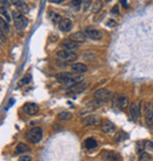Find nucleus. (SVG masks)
Wrapping results in <instances>:
<instances>
[{
    "label": "nucleus",
    "mask_w": 153,
    "mask_h": 161,
    "mask_svg": "<svg viewBox=\"0 0 153 161\" xmlns=\"http://www.w3.org/2000/svg\"><path fill=\"white\" fill-rule=\"evenodd\" d=\"M57 80L60 82V84H64L67 87L72 86V85H76L78 82H81L83 81V75L81 74H76V73H68V72H64V73H59V74L55 75Z\"/></svg>",
    "instance_id": "1"
},
{
    "label": "nucleus",
    "mask_w": 153,
    "mask_h": 161,
    "mask_svg": "<svg viewBox=\"0 0 153 161\" xmlns=\"http://www.w3.org/2000/svg\"><path fill=\"white\" fill-rule=\"evenodd\" d=\"M26 139L31 141L32 143H38L43 139V129L40 127H34L31 128L26 133Z\"/></svg>",
    "instance_id": "2"
},
{
    "label": "nucleus",
    "mask_w": 153,
    "mask_h": 161,
    "mask_svg": "<svg viewBox=\"0 0 153 161\" xmlns=\"http://www.w3.org/2000/svg\"><path fill=\"white\" fill-rule=\"evenodd\" d=\"M57 58L58 60L66 63V64H72L76 60V54L74 52H70V51H65V50H61L57 53Z\"/></svg>",
    "instance_id": "3"
},
{
    "label": "nucleus",
    "mask_w": 153,
    "mask_h": 161,
    "mask_svg": "<svg viewBox=\"0 0 153 161\" xmlns=\"http://www.w3.org/2000/svg\"><path fill=\"white\" fill-rule=\"evenodd\" d=\"M13 19H14V25H15V27L19 28V30H24V28L28 25V20L26 19V17L18 11L13 12Z\"/></svg>",
    "instance_id": "4"
},
{
    "label": "nucleus",
    "mask_w": 153,
    "mask_h": 161,
    "mask_svg": "<svg viewBox=\"0 0 153 161\" xmlns=\"http://www.w3.org/2000/svg\"><path fill=\"white\" fill-rule=\"evenodd\" d=\"M109 98H111V93H109V89H106V88H100V89L94 92V99L97 101L104 102V101H107Z\"/></svg>",
    "instance_id": "5"
},
{
    "label": "nucleus",
    "mask_w": 153,
    "mask_h": 161,
    "mask_svg": "<svg viewBox=\"0 0 153 161\" xmlns=\"http://www.w3.org/2000/svg\"><path fill=\"white\" fill-rule=\"evenodd\" d=\"M22 111L27 115H35L39 112V106L37 104H33V102H27L22 106Z\"/></svg>",
    "instance_id": "6"
},
{
    "label": "nucleus",
    "mask_w": 153,
    "mask_h": 161,
    "mask_svg": "<svg viewBox=\"0 0 153 161\" xmlns=\"http://www.w3.org/2000/svg\"><path fill=\"white\" fill-rule=\"evenodd\" d=\"M103 159L105 161H119L120 160V155L118 153H116L114 150H104L101 154Z\"/></svg>",
    "instance_id": "7"
},
{
    "label": "nucleus",
    "mask_w": 153,
    "mask_h": 161,
    "mask_svg": "<svg viewBox=\"0 0 153 161\" xmlns=\"http://www.w3.org/2000/svg\"><path fill=\"white\" fill-rule=\"evenodd\" d=\"M61 48L65 51H70V52H76V50L79 48V43L73 41V40H65L61 43Z\"/></svg>",
    "instance_id": "8"
},
{
    "label": "nucleus",
    "mask_w": 153,
    "mask_h": 161,
    "mask_svg": "<svg viewBox=\"0 0 153 161\" xmlns=\"http://www.w3.org/2000/svg\"><path fill=\"white\" fill-rule=\"evenodd\" d=\"M85 34H86V37L90 38V39H92V40H100L101 38H103V34L97 31V30H94V28H91V27H87V28H85Z\"/></svg>",
    "instance_id": "9"
},
{
    "label": "nucleus",
    "mask_w": 153,
    "mask_h": 161,
    "mask_svg": "<svg viewBox=\"0 0 153 161\" xmlns=\"http://www.w3.org/2000/svg\"><path fill=\"white\" fill-rule=\"evenodd\" d=\"M130 115L133 120H138L140 117V104L133 102L130 106Z\"/></svg>",
    "instance_id": "10"
},
{
    "label": "nucleus",
    "mask_w": 153,
    "mask_h": 161,
    "mask_svg": "<svg viewBox=\"0 0 153 161\" xmlns=\"http://www.w3.org/2000/svg\"><path fill=\"white\" fill-rule=\"evenodd\" d=\"M71 71L76 74H83L87 71V66L85 64H81V63H76V64L71 65Z\"/></svg>",
    "instance_id": "11"
},
{
    "label": "nucleus",
    "mask_w": 153,
    "mask_h": 161,
    "mask_svg": "<svg viewBox=\"0 0 153 161\" xmlns=\"http://www.w3.org/2000/svg\"><path fill=\"white\" fill-rule=\"evenodd\" d=\"M101 129H103V132L104 133H114L116 132V125L112 122V121H109V120H105L103 124H101Z\"/></svg>",
    "instance_id": "12"
},
{
    "label": "nucleus",
    "mask_w": 153,
    "mask_h": 161,
    "mask_svg": "<svg viewBox=\"0 0 153 161\" xmlns=\"http://www.w3.org/2000/svg\"><path fill=\"white\" fill-rule=\"evenodd\" d=\"M145 120L147 124H152L153 122V104L148 102L145 107Z\"/></svg>",
    "instance_id": "13"
},
{
    "label": "nucleus",
    "mask_w": 153,
    "mask_h": 161,
    "mask_svg": "<svg viewBox=\"0 0 153 161\" xmlns=\"http://www.w3.org/2000/svg\"><path fill=\"white\" fill-rule=\"evenodd\" d=\"M99 121H100V119L97 115H88L83 120V125L86 127L87 126H96L99 124Z\"/></svg>",
    "instance_id": "14"
},
{
    "label": "nucleus",
    "mask_w": 153,
    "mask_h": 161,
    "mask_svg": "<svg viewBox=\"0 0 153 161\" xmlns=\"http://www.w3.org/2000/svg\"><path fill=\"white\" fill-rule=\"evenodd\" d=\"M86 34L85 32H74L71 34V37H70V39L71 40H73V41H76V43H84L85 40H86Z\"/></svg>",
    "instance_id": "15"
},
{
    "label": "nucleus",
    "mask_w": 153,
    "mask_h": 161,
    "mask_svg": "<svg viewBox=\"0 0 153 161\" xmlns=\"http://www.w3.org/2000/svg\"><path fill=\"white\" fill-rule=\"evenodd\" d=\"M59 28L63 32H68L72 28V21L70 19H67V18H63L61 21L59 22Z\"/></svg>",
    "instance_id": "16"
},
{
    "label": "nucleus",
    "mask_w": 153,
    "mask_h": 161,
    "mask_svg": "<svg viewBox=\"0 0 153 161\" xmlns=\"http://www.w3.org/2000/svg\"><path fill=\"white\" fill-rule=\"evenodd\" d=\"M31 148L26 145V143H19L18 146H17V148H15V154L17 155H19V154H26L27 152H30Z\"/></svg>",
    "instance_id": "17"
},
{
    "label": "nucleus",
    "mask_w": 153,
    "mask_h": 161,
    "mask_svg": "<svg viewBox=\"0 0 153 161\" xmlns=\"http://www.w3.org/2000/svg\"><path fill=\"white\" fill-rule=\"evenodd\" d=\"M97 146H98V142L96 139L88 138V139L85 140V147L87 150H94V148H97Z\"/></svg>",
    "instance_id": "18"
},
{
    "label": "nucleus",
    "mask_w": 153,
    "mask_h": 161,
    "mask_svg": "<svg viewBox=\"0 0 153 161\" xmlns=\"http://www.w3.org/2000/svg\"><path fill=\"white\" fill-rule=\"evenodd\" d=\"M85 87H86V84H85V82H78V84H76V85L70 86L68 87V89L71 91L70 93H72V92H81Z\"/></svg>",
    "instance_id": "19"
},
{
    "label": "nucleus",
    "mask_w": 153,
    "mask_h": 161,
    "mask_svg": "<svg viewBox=\"0 0 153 161\" xmlns=\"http://www.w3.org/2000/svg\"><path fill=\"white\" fill-rule=\"evenodd\" d=\"M72 118H73V115H72V113H70V112H60V113L58 114V119H59L60 121H67V120H71Z\"/></svg>",
    "instance_id": "20"
},
{
    "label": "nucleus",
    "mask_w": 153,
    "mask_h": 161,
    "mask_svg": "<svg viewBox=\"0 0 153 161\" xmlns=\"http://www.w3.org/2000/svg\"><path fill=\"white\" fill-rule=\"evenodd\" d=\"M118 106L121 108V109H124V108L127 107V105H129V98L126 97H121V98H118Z\"/></svg>",
    "instance_id": "21"
},
{
    "label": "nucleus",
    "mask_w": 153,
    "mask_h": 161,
    "mask_svg": "<svg viewBox=\"0 0 153 161\" xmlns=\"http://www.w3.org/2000/svg\"><path fill=\"white\" fill-rule=\"evenodd\" d=\"M1 17H2V19H4L5 21H7V22L11 21V17H10V14L7 13L5 7H1Z\"/></svg>",
    "instance_id": "22"
},
{
    "label": "nucleus",
    "mask_w": 153,
    "mask_h": 161,
    "mask_svg": "<svg viewBox=\"0 0 153 161\" xmlns=\"http://www.w3.org/2000/svg\"><path fill=\"white\" fill-rule=\"evenodd\" d=\"M151 155L147 153V152H142L140 154V158H139V161H151Z\"/></svg>",
    "instance_id": "23"
},
{
    "label": "nucleus",
    "mask_w": 153,
    "mask_h": 161,
    "mask_svg": "<svg viewBox=\"0 0 153 161\" xmlns=\"http://www.w3.org/2000/svg\"><path fill=\"white\" fill-rule=\"evenodd\" d=\"M61 17L59 15V14H57V13H51V20L54 22V24H59V22L61 21Z\"/></svg>",
    "instance_id": "24"
},
{
    "label": "nucleus",
    "mask_w": 153,
    "mask_h": 161,
    "mask_svg": "<svg viewBox=\"0 0 153 161\" xmlns=\"http://www.w3.org/2000/svg\"><path fill=\"white\" fill-rule=\"evenodd\" d=\"M31 80H32V76L30 74H26L21 80H20V85H27L28 82H31Z\"/></svg>",
    "instance_id": "25"
},
{
    "label": "nucleus",
    "mask_w": 153,
    "mask_h": 161,
    "mask_svg": "<svg viewBox=\"0 0 153 161\" xmlns=\"http://www.w3.org/2000/svg\"><path fill=\"white\" fill-rule=\"evenodd\" d=\"M142 150H145V141H138V143H137V153L142 154Z\"/></svg>",
    "instance_id": "26"
},
{
    "label": "nucleus",
    "mask_w": 153,
    "mask_h": 161,
    "mask_svg": "<svg viewBox=\"0 0 153 161\" xmlns=\"http://www.w3.org/2000/svg\"><path fill=\"white\" fill-rule=\"evenodd\" d=\"M103 7V2L100 1V0H98V1H96V4H94V6L92 7V11L93 12H98L100 8Z\"/></svg>",
    "instance_id": "27"
},
{
    "label": "nucleus",
    "mask_w": 153,
    "mask_h": 161,
    "mask_svg": "<svg viewBox=\"0 0 153 161\" xmlns=\"http://www.w3.org/2000/svg\"><path fill=\"white\" fill-rule=\"evenodd\" d=\"M6 22H7V21H5L4 19H1V30H2L4 32H5V31H6V32H8V31H10L8 24H6Z\"/></svg>",
    "instance_id": "28"
},
{
    "label": "nucleus",
    "mask_w": 153,
    "mask_h": 161,
    "mask_svg": "<svg viewBox=\"0 0 153 161\" xmlns=\"http://www.w3.org/2000/svg\"><path fill=\"white\" fill-rule=\"evenodd\" d=\"M19 161H32V156L30 154H22L19 158Z\"/></svg>",
    "instance_id": "29"
},
{
    "label": "nucleus",
    "mask_w": 153,
    "mask_h": 161,
    "mask_svg": "<svg viewBox=\"0 0 153 161\" xmlns=\"http://www.w3.org/2000/svg\"><path fill=\"white\" fill-rule=\"evenodd\" d=\"M153 150V143L151 141H145V150Z\"/></svg>",
    "instance_id": "30"
},
{
    "label": "nucleus",
    "mask_w": 153,
    "mask_h": 161,
    "mask_svg": "<svg viewBox=\"0 0 153 161\" xmlns=\"http://www.w3.org/2000/svg\"><path fill=\"white\" fill-rule=\"evenodd\" d=\"M81 2H83V0H72V6L73 7H79L81 5Z\"/></svg>",
    "instance_id": "31"
},
{
    "label": "nucleus",
    "mask_w": 153,
    "mask_h": 161,
    "mask_svg": "<svg viewBox=\"0 0 153 161\" xmlns=\"http://www.w3.org/2000/svg\"><path fill=\"white\" fill-rule=\"evenodd\" d=\"M90 4H91V0H85V5H84V11H87L88 7H90Z\"/></svg>",
    "instance_id": "32"
},
{
    "label": "nucleus",
    "mask_w": 153,
    "mask_h": 161,
    "mask_svg": "<svg viewBox=\"0 0 153 161\" xmlns=\"http://www.w3.org/2000/svg\"><path fill=\"white\" fill-rule=\"evenodd\" d=\"M8 6V0H1V7Z\"/></svg>",
    "instance_id": "33"
},
{
    "label": "nucleus",
    "mask_w": 153,
    "mask_h": 161,
    "mask_svg": "<svg viewBox=\"0 0 153 161\" xmlns=\"http://www.w3.org/2000/svg\"><path fill=\"white\" fill-rule=\"evenodd\" d=\"M118 8H119V6H118V5H117V6H114V7L112 8V13H114V14L119 13V11H118Z\"/></svg>",
    "instance_id": "34"
},
{
    "label": "nucleus",
    "mask_w": 153,
    "mask_h": 161,
    "mask_svg": "<svg viewBox=\"0 0 153 161\" xmlns=\"http://www.w3.org/2000/svg\"><path fill=\"white\" fill-rule=\"evenodd\" d=\"M65 0H51V2H54V4H60V2H64Z\"/></svg>",
    "instance_id": "35"
},
{
    "label": "nucleus",
    "mask_w": 153,
    "mask_h": 161,
    "mask_svg": "<svg viewBox=\"0 0 153 161\" xmlns=\"http://www.w3.org/2000/svg\"><path fill=\"white\" fill-rule=\"evenodd\" d=\"M121 4H122V6H124L125 8L127 7V5H126V2H125V0H121Z\"/></svg>",
    "instance_id": "36"
},
{
    "label": "nucleus",
    "mask_w": 153,
    "mask_h": 161,
    "mask_svg": "<svg viewBox=\"0 0 153 161\" xmlns=\"http://www.w3.org/2000/svg\"><path fill=\"white\" fill-rule=\"evenodd\" d=\"M107 1H109V0H107Z\"/></svg>",
    "instance_id": "37"
}]
</instances>
